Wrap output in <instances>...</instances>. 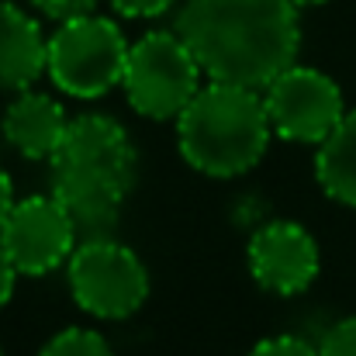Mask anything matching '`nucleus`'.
Masks as SVG:
<instances>
[{
    "mask_svg": "<svg viewBox=\"0 0 356 356\" xmlns=\"http://www.w3.org/2000/svg\"><path fill=\"white\" fill-rule=\"evenodd\" d=\"M204 80L263 90L298 63L301 7L294 0H187L173 21Z\"/></svg>",
    "mask_w": 356,
    "mask_h": 356,
    "instance_id": "obj_1",
    "label": "nucleus"
},
{
    "mask_svg": "<svg viewBox=\"0 0 356 356\" xmlns=\"http://www.w3.org/2000/svg\"><path fill=\"white\" fill-rule=\"evenodd\" d=\"M49 166L52 197L70 211L80 238L111 236L138 173V156L124 124L108 115L70 118L66 138Z\"/></svg>",
    "mask_w": 356,
    "mask_h": 356,
    "instance_id": "obj_2",
    "label": "nucleus"
},
{
    "mask_svg": "<svg viewBox=\"0 0 356 356\" xmlns=\"http://www.w3.org/2000/svg\"><path fill=\"white\" fill-rule=\"evenodd\" d=\"M273 138L263 94L238 83L208 80L177 115V145L187 166L204 177L232 180L249 173Z\"/></svg>",
    "mask_w": 356,
    "mask_h": 356,
    "instance_id": "obj_3",
    "label": "nucleus"
},
{
    "mask_svg": "<svg viewBox=\"0 0 356 356\" xmlns=\"http://www.w3.org/2000/svg\"><path fill=\"white\" fill-rule=\"evenodd\" d=\"M128 38L115 24V17L83 14L73 21L56 24L49 35V80L66 94L80 101H94L121 87L124 63H128Z\"/></svg>",
    "mask_w": 356,
    "mask_h": 356,
    "instance_id": "obj_4",
    "label": "nucleus"
},
{
    "mask_svg": "<svg viewBox=\"0 0 356 356\" xmlns=\"http://www.w3.org/2000/svg\"><path fill=\"white\" fill-rule=\"evenodd\" d=\"M204 73L187 49V42L170 31H145L128 45V63L121 76V90L128 104L149 121H177V115L201 90Z\"/></svg>",
    "mask_w": 356,
    "mask_h": 356,
    "instance_id": "obj_5",
    "label": "nucleus"
},
{
    "mask_svg": "<svg viewBox=\"0 0 356 356\" xmlns=\"http://www.w3.org/2000/svg\"><path fill=\"white\" fill-rule=\"evenodd\" d=\"M66 280L80 312L104 322L131 318L149 298V270L142 256L115 236L80 238L66 263Z\"/></svg>",
    "mask_w": 356,
    "mask_h": 356,
    "instance_id": "obj_6",
    "label": "nucleus"
},
{
    "mask_svg": "<svg viewBox=\"0 0 356 356\" xmlns=\"http://www.w3.org/2000/svg\"><path fill=\"white\" fill-rule=\"evenodd\" d=\"M259 94L273 135H280L284 142L318 145L346 115V97L339 83L329 73L301 63L287 66Z\"/></svg>",
    "mask_w": 356,
    "mask_h": 356,
    "instance_id": "obj_7",
    "label": "nucleus"
},
{
    "mask_svg": "<svg viewBox=\"0 0 356 356\" xmlns=\"http://www.w3.org/2000/svg\"><path fill=\"white\" fill-rule=\"evenodd\" d=\"M80 232L70 211L52 194H35L14 201L0 225V245L21 277H45L70 263Z\"/></svg>",
    "mask_w": 356,
    "mask_h": 356,
    "instance_id": "obj_8",
    "label": "nucleus"
},
{
    "mask_svg": "<svg viewBox=\"0 0 356 356\" xmlns=\"http://www.w3.org/2000/svg\"><path fill=\"white\" fill-rule=\"evenodd\" d=\"M252 280L280 298L308 291L322 270V252L315 236L298 222H266L256 229L245 249Z\"/></svg>",
    "mask_w": 356,
    "mask_h": 356,
    "instance_id": "obj_9",
    "label": "nucleus"
},
{
    "mask_svg": "<svg viewBox=\"0 0 356 356\" xmlns=\"http://www.w3.org/2000/svg\"><path fill=\"white\" fill-rule=\"evenodd\" d=\"M70 128L66 108L38 90H17V97L7 104L0 131L7 138V145L14 152H21L24 159H52L56 149L63 145Z\"/></svg>",
    "mask_w": 356,
    "mask_h": 356,
    "instance_id": "obj_10",
    "label": "nucleus"
},
{
    "mask_svg": "<svg viewBox=\"0 0 356 356\" xmlns=\"http://www.w3.org/2000/svg\"><path fill=\"white\" fill-rule=\"evenodd\" d=\"M49 63V35L17 3L0 0V90H28Z\"/></svg>",
    "mask_w": 356,
    "mask_h": 356,
    "instance_id": "obj_11",
    "label": "nucleus"
},
{
    "mask_svg": "<svg viewBox=\"0 0 356 356\" xmlns=\"http://www.w3.org/2000/svg\"><path fill=\"white\" fill-rule=\"evenodd\" d=\"M315 180L336 204L356 208V108L318 142Z\"/></svg>",
    "mask_w": 356,
    "mask_h": 356,
    "instance_id": "obj_12",
    "label": "nucleus"
},
{
    "mask_svg": "<svg viewBox=\"0 0 356 356\" xmlns=\"http://www.w3.org/2000/svg\"><path fill=\"white\" fill-rule=\"evenodd\" d=\"M38 356H115L111 343L97 332V329H83V325H73V329H63L56 332Z\"/></svg>",
    "mask_w": 356,
    "mask_h": 356,
    "instance_id": "obj_13",
    "label": "nucleus"
},
{
    "mask_svg": "<svg viewBox=\"0 0 356 356\" xmlns=\"http://www.w3.org/2000/svg\"><path fill=\"white\" fill-rule=\"evenodd\" d=\"M318 356H356V318L332 322L315 343Z\"/></svg>",
    "mask_w": 356,
    "mask_h": 356,
    "instance_id": "obj_14",
    "label": "nucleus"
},
{
    "mask_svg": "<svg viewBox=\"0 0 356 356\" xmlns=\"http://www.w3.org/2000/svg\"><path fill=\"white\" fill-rule=\"evenodd\" d=\"M97 3H101V0H31V7H35L42 17L56 21V24L73 21V17H83V14H94Z\"/></svg>",
    "mask_w": 356,
    "mask_h": 356,
    "instance_id": "obj_15",
    "label": "nucleus"
},
{
    "mask_svg": "<svg viewBox=\"0 0 356 356\" xmlns=\"http://www.w3.org/2000/svg\"><path fill=\"white\" fill-rule=\"evenodd\" d=\"M249 356H318V350H315V343H308L301 336H270V339L256 343Z\"/></svg>",
    "mask_w": 356,
    "mask_h": 356,
    "instance_id": "obj_16",
    "label": "nucleus"
},
{
    "mask_svg": "<svg viewBox=\"0 0 356 356\" xmlns=\"http://www.w3.org/2000/svg\"><path fill=\"white\" fill-rule=\"evenodd\" d=\"M115 10H118L121 17H142V21H149V17H163L177 0H108Z\"/></svg>",
    "mask_w": 356,
    "mask_h": 356,
    "instance_id": "obj_17",
    "label": "nucleus"
},
{
    "mask_svg": "<svg viewBox=\"0 0 356 356\" xmlns=\"http://www.w3.org/2000/svg\"><path fill=\"white\" fill-rule=\"evenodd\" d=\"M17 266L10 263V256L3 252V245H0V308L10 301V294H14V284H17Z\"/></svg>",
    "mask_w": 356,
    "mask_h": 356,
    "instance_id": "obj_18",
    "label": "nucleus"
},
{
    "mask_svg": "<svg viewBox=\"0 0 356 356\" xmlns=\"http://www.w3.org/2000/svg\"><path fill=\"white\" fill-rule=\"evenodd\" d=\"M14 184H10V173L0 166V225H3V218L10 215V208H14Z\"/></svg>",
    "mask_w": 356,
    "mask_h": 356,
    "instance_id": "obj_19",
    "label": "nucleus"
},
{
    "mask_svg": "<svg viewBox=\"0 0 356 356\" xmlns=\"http://www.w3.org/2000/svg\"><path fill=\"white\" fill-rule=\"evenodd\" d=\"M298 7H318V3H329V0H294Z\"/></svg>",
    "mask_w": 356,
    "mask_h": 356,
    "instance_id": "obj_20",
    "label": "nucleus"
},
{
    "mask_svg": "<svg viewBox=\"0 0 356 356\" xmlns=\"http://www.w3.org/2000/svg\"><path fill=\"white\" fill-rule=\"evenodd\" d=\"M0 356H3V350H0Z\"/></svg>",
    "mask_w": 356,
    "mask_h": 356,
    "instance_id": "obj_21",
    "label": "nucleus"
}]
</instances>
